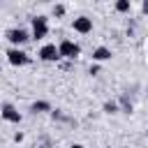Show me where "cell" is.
I'll return each instance as SVG.
<instances>
[{
    "label": "cell",
    "mask_w": 148,
    "mask_h": 148,
    "mask_svg": "<svg viewBox=\"0 0 148 148\" xmlns=\"http://www.w3.org/2000/svg\"><path fill=\"white\" fill-rule=\"evenodd\" d=\"M58 53H60V58L76 60V58H79V53H81V46H79L76 42H72V39H62V42L58 44Z\"/></svg>",
    "instance_id": "1"
},
{
    "label": "cell",
    "mask_w": 148,
    "mask_h": 148,
    "mask_svg": "<svg viewBox=\"0 0 148 148\" xmlns=\"http://www.w3.org/2000/svg\"><path fill=\"white\" fill-rule=\"evenodd\" d=\"M5 37L14 44V49H18L21 44H25V42L30 39V37H28V32H25L23 28H9V30L5 32Z\"/></svg>",
    "instance_id": "2"
},
{
    "label": "cell",
    "mask_w": 148,
    "mask_h": 148,
    "mask_svg": "<svg viewBox=\"0 0 148 148\" xmlns=\"http://www.w3.org/2000/svg\"><path fill=\"white\" fill-rule=\"evenodd\" d=\"M37 56H39V60H44V62H58V60H60V53H58V46H56V44H44Z\"/></svg>",
    "instance_id": "3"
},
{
    "label": "cell",
    "mask_w": 148,
    "mask_h": 148,
    "mask_svg": "<svg viewBox=\"0 0 148 148\" xmlns=\"http://www.w3.org/2000/svg\"><path fill=\"white\" fill-rule=\"evenodd\" d=\"M7 60H9L14 67H23V65L30 62V56H28L25 51H21V49H9V51H7Z\"/></svg>",
    "instance_id": "4"
},
{
    "label": "cell",
    "mask_w": 148,
    "mask_h": 148,
    "mask_svg": "<svg viewBox=\"0 0 148 148\" xmlns=\"http://www.w3.org/2000/svg\"><path fill=\"white\" fill-rule=\"evenodd\" d=\"M46 32H49L46 16H35V18H32V37H35V39H44Z\"/></svg>",
    "instance_id": "5"
},
{
    "label": "cell",
    "mask_w": 148,
    "mask_h": 148,
    "mask_svg": "<svg viewBox=\"0 0 148 148\" xmlns=\"http://www.w3.org/2000/svg\"><path fill=\"white\" fill-rule=\"evenodd\" d=\"M72 28H74L76 32H81V35H88V32L92 30V18H88V16H76V18L72 21Z\"/></svg>",
    "instance_id": "6"
},
{
    "label": "cell",
    "mask_w": 148,
    "mask_h": 148,
    "mask_svg": "<svg viewBox=\"0 0 148 148\" xmlns=\"http://www.w3.org/2000/svg\"><path fill=\"white\" fill-rule=\"evenodd\" d=\"M0 116L7 120V123H21V113L12 106V104H2V111H0Z\"/></svg>",
    "instance_id": "7"
},
{
    "label": "cell",
    "mask_w": 148,
    "mask_h": 148,
    "mask_svg": "<svg viewBox=\"0 0 148 148\" xmlns=\"http://www.w3.org/2000/svg\"><path fill=\"white\" fill-rule=\"evenodd\" d=\"M111 58V49H106V46H97L95 51H92V60L95 62H104V60H109Z\"/></svg>",
    "instance_id": "8"
},
{
    "label": "cell",
    "mask_w": 148,
    "mask_h": 148,
    "mask_svg": "<svg viewBox=\"0 0 148 148\" xmlns=\"http://www.w3.org/2000/svg\"><path fill=\"white\" fill-rule=\"evenodd\" d=\"M30 111H35V113H44V111H51V104L44 102V99H37V102H32Z\"/></svg>",
    "instance_id": "9"
},
{
    "label": "cell",
    "mask_w": 148,
    "mask_h": 148,
    "mask_svg": "<svg viewBox=\"0 0 148 148\" xmlns=\"http://www.w3.org/2000/svg\"><path fill=\"white\" fill-rule=\"evenodd\" d=\"M116 9L125 14V12H130V9H132V2H130V0H118V2H116Z\"/></svg>",
    "instance_id": "10"
},
{
    "label": "cell",
    "mask_w": 148,
    "mask_h": 148,
    "mask_svg": "<svg viewBox=\"0 0 148 148\" xmlns=\"http://www.w3.org/2000/svg\"><path fill=\"white\" fill-rule=\"evenodd\" d=\"M104 111H106V113H116V111H118V104H116V102H104Z\"/></svg>",
    "instance_id": "11"
},
{
    "label": "cell",
    "mask_w": 148,
    "mask_h": 148,
    "mask_svg": "<svg viewBox=\"0 0 148 148\" xmlns=\"http://www.w3.org/2000/svg\"><path fill=\"white\" fill-rule=\"evenodd\" d=\"M53 14L56 16H62L65 14V5H53Z\"/></svg>",
    "instance_id": "12"
},
{
    "label": "cell",
    "mask_w": 148,
    "mask_h": 148,
    "mask_svg": "<svg viewBox=\"0 0 148 148\" xmlns=\"http://www.w3.org/2000/svg\"><path fill=\"white\" fill-rule=\"evenodd\" d=\"M120 104H123V111H127V113L132 111V104L127 102V97H123V99H120Z\"/></svg>",
    "instance_id": "13"
},
{
    "label": "cell",
    "mask_w": 148,
    "mask_h": 148,
    "mask_svg": "<svg viewBox=\"0 0 148 148\" xmlns=\"http://www.w3.org/2000/svg\"><path fill=\"white\" fill-rule=\"evenodd\" d=\"M14 141H16V143H21V141H23V134H21V132H16V134H14Z\"/></svg>",
    "instance_id": "14"
},
{
    "label": "cell",
    "mask_w": 148,
    "mask_h": 148,
    "mask_svg": "<svg viewBox=\"0 0 148 148\" xmlns=\"http://www.w3.org/2000/svg\"><path fill=\"white\" fill-rule=\"evenodd\" d=\"M141 9H143V14H148V0H143V2H141Z\"/></svg>",
    "instance_id": "15"
},
{
    "label": "cell",
    "mask_w": 148,
    "mask_h": 148,
    "mask_svg": "<svg viewBox=\"0 0 148 148\" xmlns=\"http://www.w3.org/2000/svg\"><path fill=\"white\" fill-rule=\"evenodd\" d=\"M69 148H86V146H81V143H72Z\"/></svg>",
    "instance_id": "16"
}]
</instances>
